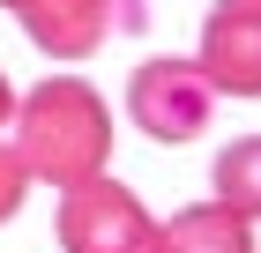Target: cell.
I'll return each instance as SVG.
<instances>
[{
	"label": "cell",
	"mask_w": 261,
	"mask_h": 253,
	"mask_svg": "<svg viewBox=\"0 0 261 253\" xmlns=\"http://www.w3.org/2000/svg\"><path fill=\"white\" fill-rule=\"evenodd\" d=\"M8 127H15L8 134L15 164L30 179H45V186H60V194L112 164V112H105V97L82 75H53L38 90H22Z\"/></svg>",
	"instance_id": "6da1fadb"
},
{
	"label": "cell",
	"mask_w": 261,
	"mask_h": 253,
	"mask_svg": "<svg viewBox=\"0 0 261 253\" xmlns=\"http://www.w3.org/2000/svg\"><path fill=\"white\" fill-rule=\"evenodd\" d=\"M60 246L67 253H157V216L112 172L60 194Z\"/></svg>",
	"instance_id": "7a4b0ae2"
},
{
	"label": "cell",
	"mask_w": 261,
	"mask_h": 253,
	"mask_svg": "<svg viewBox=\"0 0 261 253\" xmlns=\"http://www.w3.org/2000/svg\"><path fill=\"white\" fill-rule=\"evenodd\" d=\"M217 112V90L201 75V60H179V52H157L127 75V119H135L149 142H194Z\"/></svg>",
	"instance_id": "3957f363"
},
{
	"label": "cell",
	"mask_w": 261,
	"mask_h": 253,
	"mask_svg": "<svg viewBox=\"0 0 261 253\" xmlns=\"http://www.w3.org/2000/svg\"><path fill=\"white\" fill-rule=\"evenodd\" d=\"M201 75L217 97H261V0H217L209 8Z\"/></svg>",
	"instance_id": "277c9868"
},
{
	"label": "cell",
	"mask_w": 261,
	"mask_h": 253,
	"mask_svg": "<svg viewBox=\"0 0 261 253\" xmlns=\"http://www.w3.org/2000/svg\"><path fill=\"white\" fill-rule=\"evenodd\" d=\"M15 15L45 60H90L112 38V0H22Z\"/></svg>",
	"instance_id": "5b68a950"
},
{
	"label": "cell",
	"mask_w": 261,
	"mask_h": 253,
	"mask_svg": "<svg viewBox=\"0 0 261 253\" xmlns=\"http://www.w3.org/2000/svg\"><path fill=\"white\" fill-rule=\"evenodd\" d=\"M157 253H254V223L231 216L224 201H194L157 223Z\"/></svg>",
	"instance_id": "8992f818"
},
{
	"label": "cell",
	"mask_w": 261,
	"mask_h": 253,
	"mask_svg": "<svg viewBox=\"0 0 261 253\" xmlns=\"http://www.w3.org/2000/svg\"><path fill=\"white\" fill-rule=\"evenodd\" d=\"M209 186H217V201H224L231 216L261 223V134H239V142H231V149L217 156Z\"/></svg>",
	"instance_id": "52a82bcc"
},
{
	"label": "cell",
	"mask_w": 261,
	"mask_h": 253,
	"mask_svg": "<svg viewBox=\"0 0 261 253\" xmlns=\"http://www.w3.org/2000/svg\"><path fill=\"white\" fill-rule=\"evenodd\" d=\"M22 194H30V172L15 164V149H8V134H0V223L22 209Z\"/></svg>",
	"instance_id": "ba28073f"
},
{
	"label": "cell",
	"mask_w": 261,
	"mask_h": 253,
	"mask_svg": "<svg viewBox=\"0 0 261 253\" xmlns=\"http://www.w3.org/2000/svg\"><path fill=\"white\" fill-rule=\"evenodd\" d=\"M8 112H15V82L0 75V127H8Z\"/></svg>",
	"instance_id": "9c48e42d"
},
{
	"label": "cell",
	"mask_w": 261,
	"mask_h": 253,
	"mask_svg": "<svg viewBox=\"0 0 261 253\" xmlns=\"http://www.w3.org/2000/svg\"><path fill=\"white\" fill-rule=\"evenodd\" d=\"M0 8H22V0H0Z\"/></svg>",
	"instance_id": "30bf717a"
}]
</instances>
